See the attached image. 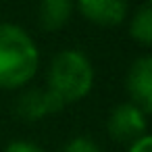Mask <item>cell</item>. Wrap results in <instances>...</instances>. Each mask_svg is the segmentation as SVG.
Returning a JSON list of instances; mask_svg holds the SVG:
<instances>
[{"instance_id": "obj_4", "label": "cell", "mask_w": 152, "mask_h": 152, "mask_svg": "<svg viewBox=\"0 0 152 152\" xmlns=\"http://www.w3.org/2000/svg\"><path fill=\"white\" fill-rule=\"evenodd\" d=\"M125 86L131 96V102L137 104L144 113H150L152 110V58L148 54L131 63Z\"/></svg>"}, {"instance_id": "obj_10", "label": "cell", "mask_w": 152, "mask_h": 152, "mask_svg": "<svg viewBox=\"0 0 152 152\" xmlns=\"http://www.w3.org/2000/svg\"><path fill=\"white\" fill-rule=\"evenodd\" d=\"M4 152H44V150L29 140H15L4 148Z\"/></svg>"}, {"instance_id": "obj_2", "label": "cell", "mask_w": 152, "mask_h": 152, "mask_svg": "<svg viewBox=\"0 0 152 152\" xmlns=\"http://www.w3.org/2000/svg\"><path fill=\"white\" fill-rule=\"evenodd\" d=\"M94 86V67L79 48H65L54 54L48 67V90L65 104L77 102Z\"/></svg>"}, {"instance_id": "obj_5", "label": "cell", "mask_w": 152, "mask_h": 152, "mask_svg": "<svg viewBox=\"0 0 152 152\" xmlns=\"http://www.w3.org/2000/svg\"><path fill=\"white\" fill-rule=\"evenodd\" d=\"M63 106H65V102L48 88L46 90H29L19 98L17 113L27 121H38V119H44L46 115H54V113L63 110Z\"/></svg>"}, {"instance_id": "obj_3", "label": "cell", "mask_w": 152, "mask_h": 152, "mask_svg": "<svg viewBox=\"0 0 152 152\" xmlns=\"http://www.w3.org/2000/svg\"><path fill=\"white\" fill-rule=\"evenodd\" d=\"M108 133L115 140H137L146 133V113L133 102H121L108 113Z\"/></svg>"}, {"instance_id": "obj_11", "label": "cell", "mask_w": 152, "mask_h": 152, "mask_svg": "<svg viewBox=\"0 0 152 152\" xmlns=\"http://www.w3.org/2000/svg\"><path fill=\"white\" fill-rule=\"evenodd\" d=\"M127 152H152V137L148 133H144L142 137L133 140Z\"/></svg>"}, {"instance_id": "obj_7", "label": "cell", "mask_w": 152, "mask_h": 152, "mask_svg": "<svg viewBox=\"0 0 152 152\" xmlns=\"http://www.w3.org/2000/svg\"><path fill=\"white\" fill-rule=\"evenodd\" d=\"M40 25L46 31L61 29L73 13V0H40Z\"/></svg>"}, {"instance_id": "obj_1", "label": "cell", "mask_w": 152, "mask_h": 152, "mask_svg": "<svg viewBox=\"0 0 152 152\" xmlns=\"http://www.w3.org/2000/svg\"><path fill=\"white\" fill-rule=\"evenodd\" d=\"M40 67L36 40L15 23H0V88H21Z\"/></svg>"}, {"instance_id": "obj_9", "label": "cell", "mask_w": 152, "mask_h": 152, "mask_svg": "<svg viewBox=\"0 0 152 152\" xmlns=\"http://www.w3.org/2000/svg\"><path fill=\"white\" fill-rule=\"evenodd\" d=\"M63 152H102V150H100V146H98L92 137H88V135H77V137H73V140H69V142L65 144Z\"/></svg>"}, {"instance_id": "obj_6", "label": "cell", "mask_w": 152, "mask_h": 152, "mask_svg": "<svg viewBox=\"0 0 152 152\" xmlns=\"http://www.w3.org/2000/svg\"><path fill=\"white\" fill-rule=\"evenodd\" d=\"M79 13L98 25H117L127 15V0H75Z\"/></svg>"}, {"instance_id": "obj_8", "label": "cell", "mask_w": 152, "mask_h": 152, "mask_svg": "<svg viewBox=\"0 0 152 152\" xmlns=\"http://www.w3.org/2000/svg\"><path fill=\"white\" fill-rule=\"evenodd\" d=\"M129 34L135 42L148 46L152 42V7L150 2H144L131 17L129 23Z\"/></svg>"}]
</instances>
